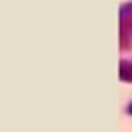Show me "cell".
I'll return each instance as SVG.
<instances>
[{
    "mask_svg": "<svg viewBox=\"0 0 132 132\" xmlns=\"http://www.w3.org/2000/svg\"><path fill=\"white\" fill-rule=\"evenodd\" d=\"M120 78L132 82V0L120 4Z\"/></svg>",
    "mask_w": 132,
    "mask_h": 132,
    "instance_id": "1",
    "label": "cell"
}]
</instances>
